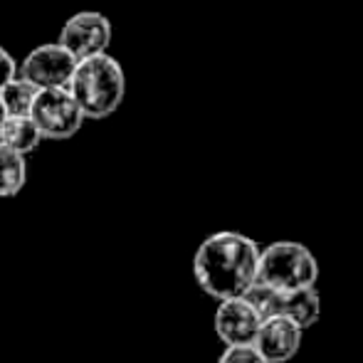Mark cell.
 <instances>
[{
    "mask_svg": "<svg viewBox=\"0 0 363 363\" xmlns=\"http://www.w3.org/2000/svg\"><path fill=\"white\" fill-rule=\"evenodd\" d=\"M319 259L304 242L277 240L259 250L257 282L274 291H299L316 287Z\"/></svg>",
    "mask_w": 363,
    "mask_h": 363,
    "instance_id": "obj_3",
    "label": "cell"
},
{
    "mask_svg": "<svg viewBox=\"0 0 363 363\" xmlns=\"http://www.w3.org/2000/svg\"><path fill=\"white\" fill-rule=\"evenodd\" d=\"M67 89L74 96L84 119H109L124 104L126 72L119 60L111 57L109 52L96 55V57L77 62Z\"/></svg>",
    "mask_w": 363,
    "mask_h": 363,
    "instance_id": "obj_2",
    "label": "cell"
},
{
    "mask_svg": "<svg viewBox=\"0 0 363 363\" xmlns=\"http://www.w3.org/2000/svg\"><path fill=\"white\" fill-rule=\"evenodd\" d=\"M3 121H5V111H3V106H0V126H3Z\"/></svg>",
    "mask_w": 363,
    "mask_h": 363,
    "instance_id": "obj_15",
    "label": "cell"
},
{
    "mask_svg": "<svg viewBox=\"0 0 363 363\" xmlns=\"http://www.w3.org/2000/svg\"><path fill=\"white\" fill-rule=\"evenodd\" d=\"M15 77H18V62H15L13 55L0 45V89H3L10 79H15Z\"/></svg>",
    "mask_w": 363,
    "mask_h": 363,
    "instance_id": "obj_14",
    "label": "cell"
},
{
    "mask_svg": "<svg viewBox=\"0 0 363 363\" xmlns=\"http://www.w3.org/2000/svg\"><path fill=\"white\" fill-rule=\"evenodd\" d=\"M0 144L13 148L20 156H28L43 144V136L30 116H5L0 126Z\"/></svg>",
    "mask_w": 363,
    "mask_h": 363,
    "instance_id": "obj_10",
    "label": "cell"
},
{
    "mask_svg": "<svg viewBox=\"0 0 363 363\" xmlns=\"http://www.w3.org/2000/svg\"><path fill=\"white\" fill-rule=\"evenodd\" d=\"M35 99H38V89L20 74L0 89V106H3L5 116H30Z\"/></svg>",
    "mask_w": 363,
    "mask_h": 363,
    "instance_id": "obj_12",
    "label": "cell"
},
{
    "mask_svg": "<svg viewBox=\"0 0 363 363\" xmlns=\"http://www.w3.org/2000/svg\"><path fill=\"white\" fill-rule=\"evenodd\" d=\"M218 363H267L252 344L245 346H225Z\"/></svg>",
    "mask_w": 363,
    "mask_h": 363,
    "instance_id": "obj_13",
    "label": "cell"
},
{
    "mask_svg": "<svg viewBox=\"0 0 363 363\" xmlns=\"http://www.w3.org/2000/svg\"><path fill=\"white\" fill-rule=\"evenodd\" d=\"M304 331L287 316H267L255 336V349L267 363H289L299 354Z\"/></svg>",
    "mask_w": 363,
    "mask_h": 363,
    "instance_id": "obj_9",
    "label": "cell"
},
{
    "mask_svg": "<svg viewBox=\"0 0 363 363\" xmlns=\"http://www.w3.org/2000/svg\"><path fill=\"white\" fill-rule=\"evenodd\" d=\"M245 299L259 311L262 319L267 316H287L301 331L311 329L321 316V296L316 287L299 291H274L264 284L255 282Z\"/></svg>",
    "mask_w": 363,
    "mask_h": 363,
    "instance_id": "obj_4",
    "label": "cell"
},
{
    "mask_svg": "<svg viewBox=\"0 0 363 363\" xmlns=\"http://www.w3.org/2000/svg\"><path fill=\"white\" fill-rule=\"evenodd\" d=\"M30 119L38 126L40 136L50 141H67L79 134L84 126V114L77 106L69 89H43L38 91V99L30 111Z\"/></svg>",
    "mask_w": 363,
    "mask_h": 363,
    "instance_id": "obj_5",
    "label": "cell"
},
{
    "mask_svg": "<svg viewBox=\"0 0 363 363\" xmlns=\"http://www.w3.org/2000/svg\"><path fill=\"white\" fill-rule=\"evenodd\" d=\"M259 245L238 230H218L193 255V279L216 301L238 299L257 282Z\"/></svg>",
    "mask_w": 363,
    "mask_h": 363,
    "instance_id": "obj_1",
    "label": "cell"
},
{
    "mask_svg": "<svg viewBox=\"0 0 363 363\" xmlns=\"http://www.w3.org/2000/svg\"><path fill=\"white\" fill-rule=\"evenodd\" d=\"M111 35H114V30H111V23L104 13L79 10L65 20L55 43L62 45L77 62H82V60L96 57V55H106L111 45Z\"/></svg>",
    "mask_w": 363,
    "mask_h": 363,
    "instance_id": "obj_6",
    "label": "cell"
},
{
    "mask_svg": "<svg viewBox=\"0 0 363 363\" xmlns=\"http://www.w3.org/2000/svg\"><path fill=\"white\" fill-rule=\"evenodd\" d=\"M28 183V156L0 144V198H15Z\"/></svg>",
    "mask_w": 363,
    "mask_h": 363,
    "instance_id": "obj_11",
    "label": "cell"
},
{
    "mask_svg": "<svg viewBox=\"0 0 363 363\" xmlns=\"http://www.w3.org/2000/svg\"><path fill=\"white\" fill-rule=\"evenodd\" d=\"M259 324H262V316H259V311L255 309L245 296L218 301L213 326H216L218 339L223 341L225 346L255 344Z\"/></svg>",
    "mask_w": 363,
    "mask_h": 363,
    "instance_id": "obj_8",
    "label": "cell"
},
{
    "mask_svg": "<svg viewBox=\"0 0 363 363\" xmlns=\"http://www.w3.org/2000/svg\"><path fill=\"white\" fill-rule=\"evenodd\" d=\"M77 67V60L60 43H45L33 48L18 65V74L25 82L43 89H65Z\"/></svg>",
    "mask_w": 363,
    "mask_h": 363,
    "instance_id": "obj_7",
    "label": "cell"
}]
</instances>
